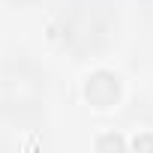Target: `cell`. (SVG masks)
<instances>
[{
    "label": "cell",
    "mask_w": 153,
    "mask_h": 153,
    "mask_svg": "<svg viewBox=\"0 0 153 153\" xmlns=\"http://www.w3.org/2000/svg\"><path fill=\"white\" fill-rule=\"evenodd\" d=\"M123 147H126V141L120 135H102L96 141V150H123Z\"/></svg>",
    "instance_id": "obj_2"
},
{
    "label": "cell",
    "mask_w": 153,
    "mask_h": 153,
    "mask_svg": "<svg viewBox=\"0 0 153 153\" xmlns=\"http://www.w3.org/2000/svg\"><path fill=\"white\" fill-rule=\"evenodd\" d=\"M84 96H87V102L96 105V108L114 105V102L120 99V81H117V75H114V72H105V69L93 72L90 78H87V84H84Z\"/></svg>",
    "instance_id": "obj_1"
},
{
    "label": "cell",
    "mask_w": 153,
    "mask_h": 153,
    "mask_svg": "<svg viewBox=\"0 0 153 153\" xmlns=\"http://www.w3.org/2000/svg\"><path fill=\"white\" fill-rule=\"evenodd\" d=\"M132 147H135V150H153V135H138V138L132 141Z\"/></svg>",
    "instance_id": "obj_3"
}]
</instances>
